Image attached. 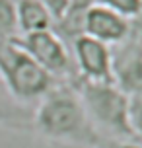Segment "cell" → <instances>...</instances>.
Listing matches in <instances>:
<instances>
[{"instance_id":"cell-10","label":"cell","mask_w":142,"mask_h":148,"mask_svg":"<svg viewBox=\"0 0 142 148\" xmlns=\"http://www.w3.org/2000/svg\"><path fill=\"white\" fill-rule=\"evenodd\" d=\"M20 35L14 0H0V41H12Z\"/></svg>"},{"instance_id":"cell-8","label":"cell","mask_w":142,"mask_h":148,"mask_svg":"<svg viewBox=\"0 0 142 148\" xmlns=\"http://www.w3.org/2000/svg\"><path fill=\"white\" fill-rule=\"evenodd\" d=\"M14 8L20 35L55 27V20H53L51 12L39 0H14Z\"/></svg>"},{"instance_id":"cell-4","label":"cell","mask_w":142,"mask_h":148,"mask_svg":"<svg viewBox=\"0 0 142 148\" xmlns=\"http://www.w3.org/2000/svg\"><path fill=\"white\" fill-rule=\"evenodd\" d=\"M57 82L76 80V68L70 45L53 29L25 33L12 39Z\"/></svg>"},{"instance_id":"cell-16","label":"cell","mask_w":142,"mask_h":148,"mask_svg":"<svg viewBox=\"0 0 142 148\" xmlns=\"http://www.w3.org/2000/svg\"><path fill=\"white\" fill-rule=\"evenodd\" d=\"M140 20H142V18H140ZM134 23H136V22H134ZM136 25H142V23H136Z\"/></svg>"},{"instance_id":"cell-2","label":"cell","mask_w":142,"mask_h":148,"mask_svg":"<svg viewBox=\"0 0 142 148\" xmlns=\"http://www.w3.org/2000/svg\"><path fill=\"white\" fill-rule=\"evenodd\" d=\"M86 113L96 131L105 138L136 142L128 125L130 97L115 84H94L84 80H72Z\"/></svg>"},{"instance_id":"cell-11","label":"cell","mask_w":142,"mask_h":148,"mask_svg":"<svg viewBox=\"0 0 142 148\" xmlns=\"http://www.w3.org/2000/svg\"><path fill=\"white\" fill-rule=\"evenodd\" d=\"M97 4L111 8L113 12L125 16L130 22H138L142 18V0H96Z\"/></svg>"},{"instance_id":"cell-9","label":"cell","mask_w":142,"mask_h":148,"mask_svg":"<svg viewBox=\"0 0 142 148\" xmlns=\"http://www.w3.org/2000/svg\"><path fill=\"white\" fill-rule=\"evenodd\" d=\"M0 127L6 129H31V115H27L23 109L16 107L12 101L4 103L0 101Z\"/></svg>"},{"instance_id":"cell-1","label":"cell","mask_w":142,"mask_h":148,"mask_svg":"<svg viewBox=\"0 0 142 148\" xmlns=\"http://www.w3.org/2000/svg\"><path fill=\"white\" fill-rule=\"evenodd\" d=\"M31 129L57 148H97L105 140L91 125L72 82H57L39 99Z\"/></svg>"},{"instance_id":"cell-12","label":"cell","mask_w":142,"mask_h":148,"mask_svg":"<svg viewBox=\"0 0 142 148\" xmlns=\"http://www.w3.org/2000/svg\"><path fill=\"white\" fill-rule=\"evenodd\" d=\"M128 125H130L134 140L138 144H142V96L130 97V103H128Z\"/></svg>"},{"instance_id":"cell-5","label":"cell","mask_w":142,"mask_h":148,"mask_svg":"<svg viewBox=\"0 0 142 148\" xmlns=\"http://www.w3.org/2000/svg\"><path fill=\"white\" fill-rule=\"evenodd\" d=\"M76 78L94 84H113V49L97 39L76 35L70 41Z\"/></svg>"},{"instance_id":"cell-14","label":"cell","mask_w":142,"mask_h":148,"mask_svg":"<svg viewBox=\"0 0 142 148\" xmlns=\"http://www.w3.org/2000/svg\"><path fill=\"white\" fill-rule=\"evenodd\" d=\"M97 148H142L138 142H128V140H113V138H105Z\"/></svg>"},{"instance_id":"cell-13","label":"cell","mask_w":142,"mask_h":148,"mask_svg":"<svg viewBox=\"0 0 142 148\" xmlns=\"http://www.w3.org/2000/svg\"><path fill=\"white\" fill-rule=\"evenodd\" d=\"M39 2L45 4V8L51 12L55 23L62 18V14H64V10H66V6H68V0H39Z\"/></svg>"},{"instance_id":"cell-6","label":"cell","mask_w":142,"mask_h":148,"mask_svg":"<svg viewBox=\"0 0 142 148\" xmlns=\"http://www.w3.org/2000/svg\"><path fill=\"white\" fill-rule=\"evenodd\" d=\"M113 84L128 97L142 96V31L136 25L113 51Z\"/></svg>"},{"instance_id":"cell-7","label":"cell","mask_w":142,"mask_h":148,"mask_svg":"<svg viewBox=\"0 0 142 148\" xmlns=\"http://www.w3.org/2000/svg\"><path fill=\"white\" fill-rule=\"evenodd\" d=\"M132 29H134V22H130L125 16L117 14L111 8H105L97 2L86 12L82 23L84 35L97 39V41L109 45V47L111 45L117 47V45L125 43L130 37Z\"/></svg>"},{"instance_id":"cell-15","label":"cell","mask_w":142,"mask_h":148,"mask_svg":"<svg viewBox=\"0 0 142 148\" xmlns=\"http://www.w3.org/2000/svg\"><path fill=\"white\" fill-rule=\"evenodd\" d=\"M134 25H136V23H134ZM136 27H140V31H142V25H136Z\"/></svg>"},{"instance_id":"cell-3","label":"cell","mask_w":142,"mask_h":148,"mask_svg":"<svg viewBox=\"0 0 142 148\" xmlns=\"http://www.w3.org/2000/svg\"><path fill=\"white\" fill-rule=\"evenodd\" d=\"M0 80L16 103H37L57 84L16 41H0Z\"/></svg>"}]
</instances>
